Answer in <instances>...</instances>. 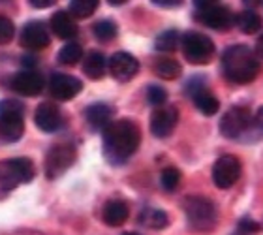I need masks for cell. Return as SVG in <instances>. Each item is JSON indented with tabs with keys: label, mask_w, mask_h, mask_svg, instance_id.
<instances>
[{
	"label": "cell",
	"mask_w": 263,
	"mask_h": 235,
	"mask_svg": "<svg viewBox=\"0 0 263 235\" xmlns=\"http://www.w3.org/2000/svg\"><path fill=\"white\" fill-rule=\"evenodd\" d=\"M44 77L42 74L34 70H23L17 71L15 76L11 77L10 81V88L19 96H36L44 91Z\"/></svg>",
	"instance_id": "cell-13"
},
{
	"label": "cell",
	"mask_w": 263,
	"mask_h": 235,
	"mask_svg": "<svg viewBox=\"0 0 263 235\" xmlns=\"http://www.w3.org/2000/svg\"><path fill=\"white\" fill-rule=\"evenodd\" d=\"M36 175L34 162L27 156L0 160V190L10 192L19 185H27Z\"/></svg>",
	"instance_id": "cell-5"
},
{
	"label": "cell",
	"mask_w": 263,
	"mask_h": 235,
	"mask_svg": "<svg viewBox=\"0 0 263 235\" xmlns=\"http://www.w3.org/2000/svg\"><path fill=\"white\" fill-rule=\"evenodd\" d=\"M160 183L164 186V190L167 192H175L181 185V171L177 168H165L160 175Z\"/></svg>",
	"instance_id": "cell-29"
},
{
	"label": "cell",
	"mask_w": 263,
	"mask_h": 235,
	"mask_svg": "<svg viewBox=\"0 0 263 235\" xmlns=\"http://www.w3.org/2000/svg\"><path fill=\"white\" fill-rule=\"evenodd\" d=\"M77 158V151L71 143H57L47 151L44 160V170L47 179H59L70 170Z\"/></svg>",
	"instance_id": "cell-7"
},
{
	"label": "cell",
	"mask_w": 263,
	"mask_h": 235,
	"mask_svg": "<svg viewBox=\"0 0 263 235\" xmlns=\"http://www.w3.org/2000/svg\"><path fill=\"white\" fill-rule=\"evenodd\" d=\"M147 100L148 104L156 105V107H162L167 100V91L160 85H148L147 87Z\"/></svg>",
	"instance_id": "cell-30"
},
{
	"label": "cell",
	"mask_w": 263,
	"mask_h": 235,
	"mask_svg": "<svg viewBox=\"0 0 263 235\" xmlns=\"http://www.w3.org/2000/svg\"><path fill=\"white\" fill-rule=\"evenodd\" d=\"M55 2L53 0H30V6L32 8H38V10H44L47 6H53Z\"/></svg>",
	"instance_id": "cell-35"
},
{
	"label": "cell",
	"mask_w": 263,
	"mask_h": 235,
	"mask_svg": "<svg viewBox=\"0 0 263 235\" xmlns=\"http://www.w3.org/2000/svg\"><path fill=\"white\" fill-rule=\"evenodd\" d=\"M192 100H194V105H196L197 110H199V113H203V115L213 117L218 113L220 102L209 88H205V91H201V93H197L196 96H192Z\"/></svg>",
	"instance_id": "cell-22"
},
{
	"label": "cell",
	"mask_w": 263,
	"mask_h": 235,
	"mask_svg": "<svg viewBox=\"0 0 263 235\" xmlns=\"http://www.w3.org/2000/svg\"><path fill=\"white\" fill-rule=\"evenodd\" d=\"M254 126H256V130L258 134H263V105L256 111V117H254Z\"/></svg>",
	"instance_id": "cell-34"
},
{
	"label": "cell",
	"mask_w": 263,
	"mask_h": 235,
	"mask_svg": "<svg viewBox=\"0 0 263 235\" xmlns=\"http://www.w3.org/2000/svg\"><path fill=\"white\" fill-rule=\"evenodd\" d=\"M179 122V110L175 105L156 107L151 115V132L154 137H167L173 134Z\"/></svg>",
	"instance_id": "cell-12"
},
{
	"label": "cell",
	"mask_w": 263,
	"mask_h": 235,
	"mask_svg": "<svg viewBox=\"0 0 263 235\" xmlns=\"http://www.w3.org/2000/svg\"><path fill=\"white\" fill-rule=\"evenodd\" d=\"M237 230L242 231V233H258L259 230H261V224L259 222H256L254 219H250V216H242L241 220H239V224H237Z\"/></svg>",
	"instance_id": "cell-32"
},
{
	"label": "cell",
	"mask_w": 263,
	"mask_h": 235,
	"mask_svg": "<svg viewBox=\"0 0 263 235\" xmlns=\"http://www.w3.org/2000/svg\"><path fill=\"white\" fill-rule=\"evenodd\" d=\"M154 4L156 6H162V8H177V6H181V2L179 0H154Z\"/></svg>",
	"instance_id": "cell-36"
},
{
	"label": "cell",
	"mask_w": 263,
	"mask_h": 235,
	"mask_svg": "<svg viewBox=\"0 0 263 235\" xmlns=\"http://www.w3.org/2000/svg\"><path fill=\"white\" fill-rule=\"evenodd\" d=\"M139 222L147 228H153V230H162L170 224V219H167V213L162 209H145L139 214Z\"/></svg>",
	"instance_id": "cell-24"
},
{
	"label": "cell",
	"mask_w": 263,
	"mask_h": 235,
	"mask_svg": "<svg viewBox=\"0 0 263 235\" xmlns=\"http://www.w3.org/2000/svg\"><path fill=\"white\" fill-rule=\"evenodd\" d=\"M105 70H107V62H105V57L98 51H90L85 59H83V71L85 76L90 77V79H102L105 76Z\"/></svg>",
	"instance_id": "cell-20"
},
{
	"label": "cell",
	"mask_w": 263,
	"mask_h": 235,
	"mask_svg": "<svg viewBox=\"0 0 263 235\" xmlns=\"http://www.w3.org/2000/svg\"><path fill=\"white\" fill-rule=\"evenodd\" d=\"M256 55H258V59H263V34L256 42Z\"/></svg>",
	"instance_id": "cell-37"
},
{
	"label": "cell",
	"mask_w": 263,
	"mask_h": 235,
	"mask_svg": "<svg viewBox=\"0 0 263 235\" xmlns=\"http://www.w3.org/2000/svg\"><path fill=\"white\" fill-rule=\"evenodd\" d=\"M23 64L28 66V68H32L34 64H36V57L28 55V57H23Z\"/></svg>",
	"instance_id": "cell-38"
},
{
	"label": "cell",
	"mask_w": 263,
	"mask_h": 235,
	"mask_svg": "<svg viewBox=\"0 0 263 235\" xmlns=\"http://www.w3.org/2000/svg\"><path fill=\"white\" fill-rule=\"evenodd\" d=\"M34 122L45 134H53L62 128V113L53 102H44L34 111Z\"/></svg>",
	"instance_id": "cell-16"
},
{
	"label": "cell",
	"mask_w": 263,
	"mask_h": 235,
	"mask_svg": "<svg viewBox=\"0 0 263 235\" xmlns=\"http://www.w3.org/2000/svg\"><path fill=\"white\" fill-rule=\"evenodd\" d=\"M184 214H186L188 226L196 231L213 230L218 222V209L209 197L190 196L184 200Z\"/></svg>",
	"instance_id": "cell-4"
},
{
	"label": "cell",
	"mask_w": 263,
	"mask_h": 235,
	"mask_svg": "<svg viewBox=\"0 0 263 235\" xmlns=\"http://www.w3.org/2000/svg\"><path fill=\"white\" fill-rule=\"evenodd\" d=\"M194 17L205 27L214 30H226L235 23V15L231 13L230 8L216 2H196Z\"/></svg>",
	"instance_id": "cell-9"
},
{
	"label": "cell",
	"mask_w": 263,
	"mask_h": 235,
	"mask_svg": "<svg viewBox=\"0 0 263 235\" xmlns=\"http://www.w3.org/2000/svg\"><path fill=\"white\" fill-rule=\"evenodd\" d=\"M19 44H21L23 49L30 51V53L49 47L51 36L47 25L42 21H28L19 34Z\"/></svg>",
	"instance_id": "cell-11"
},
{
	"label": "cell",
	"mask_w": 263,
	"mask_h": 235,
	"mask_svg": "<svg viewBox=\"0 0 263 235\" xmlns=\"http://www.w3.org/2000/svg\"><path fill=\"white\" fill-rule=\"evenodd\" d=\"M51 30L57 38L61 40H73L79 32L77 23L73 21V17L68 11H57L55 15L51 17Z\"/></svg>",
	"instance_id": "cell-18"
},
{
	"label": "cell",
	"mask_w": 263,
	"mask_h": 235,
	"mask_svg": "<svg viewBox=\"0 0 263 235\" xmlns=\"http://www.w3.org/2000/svg\"><path fill=\"white\" fill-rule=\"evenodd\" d=\"M205 88H207L205 77H201V76H194V77H190V81L186 83V87H184V91H186V93L190 94V98H192V96H196L197 93H201V91H205Z\"/></svg>",
	"instance_id": "cell-33"
},
{
	"label": "cell",
	"mask_w": 263,
	"mask_h": 235,
	"mask_svg": "<svg viewBox=\"0 0 263 235\" xmlns=\"http://www.w3.org/2000/svg\"><path fill=\"white\" fill-rule=\"evenodd\" d=\"M100 2L98 0H71L68 4V11H70L71 17L76 19H87L98 10Z\"/></svg>",
	"instance_id": "cell-25"
},
{
	"label": "cell",
	"mask_w": 263,
	"mask_h": 235,
	"mask_svg": "<svg viewBox=\"0 0 263 235\" xmlns=\"http://www.w3.org/2000/svg\"><path fill=\"white\" fill-rule=\"evenodd\" d=\"M109 4L111 6H121V4H124V0H109Z\"/></svg>",
	"instance_id": "cell-40"
},
{
	"label": "cell",
	"mask_w": 263,
	"mask_h": 235,
	"mask_svg": "<svg viewBox=\"0 0 263 235\" xmlns=\"http://www.w3.org/2000/svg\"><path fill=\"white\" fill-rule=\"evenodd\" d=\"M220 134L228 139H245L254 126V119L245 105H233L220 119Z\"/></svg>",
	"instance_id": "cell-6"
},
{
	"label": "cell",
	"mask_w": 263,
	"mask_h": 235,
	"mask_svg": "<svg viewBox=\"0 0 263 235\" xmlns=\"http://www.w3.org/2000/svg\"><path fill=\"white\" fill-rule=\"evenodd\" d=\"M128 214H130V209L124 202L121 200H111L104 205L102 209V219L107 226L111 228H119L128 220Z\"/></svg>",
	"instance_id": "cell-19"
},
{
	"label": "cell",
	"mask_w": 263,
	"mask_h": 235,
	"mask_svg": "<svg viewBox=\"0 0 263 235\" xmlns=\"http://www.w3.org/2000/svg\"><path fill=\"white\" fill-rule=\"evenodd\" d=\"M85 119H87V124L92 130H105L111 124V119H113V107L104 104V102L90 104L85 110Z\"/></svg>",
	"instance_id": "cell-17"
},
{
	"label": "cell",
	"mask_w": 263,
	"mask_h": 235,
	"mask_svg": "<svg viewBox=\"0 0 263 235\" xmlns=\"http://www.w3.org/2000/svg\"><path fill=\"white\" fill-rule=\"evenodd\" d=\"M92 32L98 42H102V44H109V42H113V40L117 38L119 28H117L115 23L109 21V19H102V21L94 23Z\"/></svg>",
	"instance_id": "cell-26"
},
{
	"label": "cell",
	"mask_w": 263,
	"mask_h": 235,
	"mask_svg": "<svg viewBox=\"0 0 263 235\" xmlns=\"http://www.w3.org/2000/svg\"><path fill=\"white\" fill-rule=\"evenodd\" d=\"M109 71L117 81H130L139 71V60L126 51H119L109 59Z\"/></svg>",
	"instance_id": "cell-15"
},
{
	"label": "cell",
	"mask_w": 263,
	"mask_h": 235,
	"mask_svg": "<svg viewBox=\"0 0 263 235\" xmlns=\"http://www.w3.org/2000/svg\"><path fill=\"white\" fill-rule=\"evenodd\" d=\"M15 38V25L6 15H0V45H8Z\"/></svg>",
	"instance_id": "cell-31"
},
{
	"label": "cell",
	"mask_w": 263,
	"mask_h": 235,
	"mask_svg": "<svg viewBox=\"0 0 263 235\" xmlns=\"http://www.w3.org/2000/svg\"><path fill=\"white\" fill-rule=\"evenodd\" d=\"M184 59L192 64H207L214 57V42L209 36L196 30H190L181 40Z\"/></svg>",
	"instance_id": "cell-8"
},
{
	"label": "cell",
	"mask_w": 263,
	"mask_h": 235,
	"mask_svg": "<svg viewBox=\"0 0 263 235\" xmlns=\"http://www.w3.org/2000/svg\"><path fill=\"white\" fill-rule=\"evenodd\" d=\"M222 71L233 83H250L259 74V59L248 45H230L222 53Z\"/></svg>",
	"instance_id": "cell-2"
},
{
	"label": "cell",
	"mask_w": 263,
	"mask_h": 235,
	"mask_svg": "<svg viewBox=\"0 0 263 235\" xmlns=\"http://www.w3.org/2000/svg\"><path fill=\"white\" fill-rule=\"evenodd\" d=\"M104 139V156L113 166H121L139 149L141 130L130 119H119L111 122L102 134Z\"/></svg>",
	"instance_id": "cell-1"
},
{
	"label": "cell",
	"mask_w": 263,
	"mask_h": 235,
	"mask_svg": "<svg viewBox=\"0 0 263 235\" xmlns=\"http://www.w3.org/2000/svg\"><path fill=\"white\" fill-rule=\"evenodd\" d=\"M235 25L241 28L245 34H256V32H259V30H261L263 21H261V17H259L256 11L245 10L235 17Z\"/></svg>",
	"instance_id": "cell-23"
},
{
	"label": "cell",
	"mask_w": 263,
	"mask_h": 235,
	"mask_svg": "<svg viewBox=\"0 0 263 235\" xmlns=\"http://www.w3.org/2000/svg\"><path fill=\"white\" fill-rule=\"evenodd\" d=\"M242 173V166L233 154H222L213 166V183L218 188L226 190L235 185Z\"/></svg>",
	"instance_id": "cell-10"
},
{
	"label": "cell",
	"mask_w": 263,
	"mask_h": 235,
	"mask_svg": "<svg viewBox=\"0 0 263 235\" xmlns=\"http://www.w3.org/2000/svg\"><path fill=\"white\" fill-rule=\"evenodd\" d=\"M122 235H141V233H136V231H128V233H122Z\"/></svg>",
	"instance_id": "cell-41"
},
{
	"label": "cell",
	"mask_w": 263,
	"mask_h": 235,
	"mask_svg": "<svg viewBox=\"0 0 263 235\" xmlns=\"http://www.w3.org/2000/svg\"><path fill=\"white\" fill-rule=\"evenodd\" d=\"M6 235H40L38 231H13V233H6Z\"/></svg>",
	"instance_id": "cell-39"
},
{
	"label": "cell",
	"mask_w": 263,
	"mask_h": 235,
	"mask_svg": "<svg viewBox=\"0 0 263 235\" xmlns=\"http://www.w3.org/2000/svg\"><path fill=\"white\" fill-rule=\"evenodd\" d=\"M153 71L162 79H175L181 76L182 66L171 57H158L153 62Z\"/></svg>",
	"instance_id": "cell-21"
},
{
	"label": "cell",
	"mask_w": 263,
	"mask_h": 235,
	"mask_svg": "<svg viewBox=\"0 0 263 235\" xmlns=\"http://www.w3.org/2000/svg\"><path fill=\"white\" fill-rule=\"evenodd\" d=\"M233 235H248V233H242V231H239V230H237V231H235V233H233Z\"/></svg>",
	"instance_id": "cell-42"
},
{
	"label": "cell",
	"mask_w": 263,
	"mask_h": 235,
	"mask_svg": "<svg viewBox=\"0 0 263 235\" xmlns=\"http://www.w3.org/2000/svg\"><path fill=\"white\" fill-rule=\"evenodd\" d=\"M59 62L66 66H71V64H77L79 60L83 59V47L76 42H70V44H66L61 51H59V55H57Z\"/></svg>",
	"instance_id": "cell-28"
},
{
	"label": "cell",
	"mask_w": 263,
	"mask_h": 235,
	"mask_svg": "<svg viewBox=\"0 0 263 235\" xmlns=\"http://www.w3.org/2000/svg\"><path fill=\"white\" fill-rule=\"evenodd\" d=\"M182 36L177 30H164V32L160 34L156 42H154V47L156 51L160 53H173L177 49V45L181 44Z\"/></svg>",
	"instance_id": "cell-27"
},
{
	"label": "cell",
	"mask_w": 263,
	"mask_h": 235,
	"mask_svg": "<svg viewBox=\"0 0 263 235\" xmlns=\"http://www.w3.org/2000/svg\"><path fill=\"white\" fill-rule=\"evenodd\" d=\"M25 134V105L15 98L0 102V139L4 143L19 141Z\"/></svg>",
	"instance_id": "cell-3"
},
{
	"label": "cell",
	"mask_w": 263,
	"mask_h": 235,
	"mask_svg": "<svg viewBox=\"0 0 263 235\" xmlns=\"http://www.w3.org/2000/svg\"><path fill=\"white\" fill-rule=\"evenodd\" d=\"M49 91L51 96H55L57 100L68 102L83 91V81L70 74H53L49 79Z\"/></svg>",
	"instance_id": "cell-14"
}]
</instances>
